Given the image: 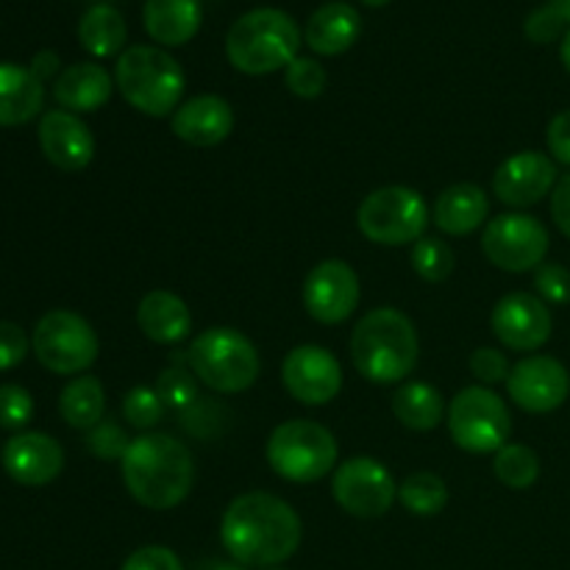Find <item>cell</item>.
Here are the masks:
<instances>
[{"mask_svg":"<svg viewBox=\"0 0 570 570\" xmlns=\"http://www.w3.org/2000/svg\"><path fill=\"white\" fill-rule=\"evenodd\" d=\"M560 59H562V65H566V70L570 72V26H568L566 37H562V45H560Z\"/></svg>","mask_w":570,"mask_h":570,"instance_id":"obj_48","label":"cell"},{"mask_svg":"<svg viewBox=\"0 0 570 570\" xmlns=\"http://www.w3.org/2000/svg\"><path fill=\"white\" fill-rule=\"evenodd\" d=\"M170 128L181 142L195 148H215L234 131V109L220 95H198L178 106Z\"/></svg>","mask_w":570,"mask_h":570,"instance_id":"obj_20","label":"cell"},{"mask_svg":"<svg viewBox=\"0 0 570 570\" xmlns=\"http://www.w3.org/2000/svg\"><path fill=\"white\" fill-rule=\"evenodd\" d=\"M37 360L59 376H78L98 360V334L70 309H53L42 315L31 337Z\"/></svg>","mask_w":570,"mask_h":570,"instance_id":"obj_10","label":"cell"},{"mask_svg":"<svg viewBox=\"0 0 570 570\" xmlns=\"http://www.w3.org/2000/svg\"><path fill=\"white\" fill-rule=\"evenodd\" d=\"M490 326L501 345L510 351H538L549 343L554 317L549 304L532 293H510L493 306Z\"/></svg>","mask_w":570,"mask_h":570,"instance_id":"obj_15","label":"cell"},{"mask_svg":"<svg viewBox=\"0 0 570 570\" xmlns=\"http://www.w3.org/2000/svg\"><path fill=\"white\" fill-rule=\"evenodd\" d=\"M362 6H371V9H382V6H387L390 0H360Z\"/></svg>","mask_w":570,"mask_h":570,"instance_id":"obj_49","label":"cell"},{"mask_svg":"<svg viewBox=\"0 0 570 570\" xmlns=\"http://www.w3.org/2000/svg\"><path fill=\"white\" fill-rule=\"evenodd\" d=\"M128 26L126 17L109 3H95L92 9L83 11L81 22H78V42L87 53L98 56V59H109L126 50Z\"/></svg>","mask_w":570,"mask_h":570,"instance_id":"obj_27","label":"cell"},{"mask_svg":"<svg viewBox=\"0 0 570 570\" xmlns=\"http://www.w3.org/2000/svg\"><path fill=\"white\" fill-rule=\"evenodd\" d=\"M362 33V17L345 0H332L312 11L304 28V42L317 56H343L356 45Z\"/></svg>","mask_w":570,"mask_h":570,"instance_id":"obj_21","label":"cell"},{"mask_svg":"<svg viewBox=\"0 0 570 570\" xmlns=\"http://www.w3.org/2000/svg\"><path fill=\"white\" fill-rule=\"evenodd\" d=\"M490 200L488 193L476 184H451L449 189L438 195L434 200L432 220L434 226L451 237H465L476 232L479 226L488 223Z\"/></svg>","mask_w":570,"mask_h":570,"instance_id":"obj_23","label":"cell"},{"mask_svg":"<svg viewBox=\"0 0 570 570\" xmlns=\"http://www.w3.org/2000/svg\"><path fill=\"white\" fill-rule=\"evenodd\" d=\"M195 570H243L239 568V562H217V560H206L200 562Z\"/></svg>","mask_w":570,"mask_h":570,"instance_id":"obj_46","label":"cell"},{"mask_svg":"<svg viewBox=\"0 0 570 570\" xmlns=\"http://www.w3.org/2000/svg\"><path fill=\"white\" fill-rule=\"evenodd\" d=\"M551 217H554L557 228L570 239V173L557 181L554 193H551Z\"/></svg>","mask_w":570,"mask_h":570,"instance_id":"obj_44","label":"cell"},{"mask_svg":"<svg viewBox=\"0 0 570 570\" xmlns=\"http://www.w3.org/2000/svg\"><path fill=\"white\" fill-rule=\"evenodd\" d=\"M142 22L154 42L178 48L200 31L204 9L200 0H145Z\"/></svg>","mask_w":570,"mask_h":570,"instance_id":"obj_25","label":"cell"},{"mask_svg":"<svg viewBox=\"0 0 570 570\" xmlns=\"http://www.w3.org/2000/svg\"><path fill=\"white\" fill-rule=\"evenodd\" d=\"M137 323L145 337L154 340V343L176 345L193 332V312L176 293L154 289L139 301Z\"/></svg>","mask_w":570,"mask_h":570,"instance_id":"obj_24","label":"cell"},{"mask_svg":"<svg viewBox=\"0 0 570 570\" xmlns=\"http://www.w3.org/2000/svg\"><path fill=\"white\" fill-rule=\"evenodd\" d=\"M33 417V399L26 387L20 384H3L0 387V429H17L28 426V421Z\"/></svg>","mask_w":570,"mask_h":570,"instance_id":"obj_36","label":"cell"},{"mask_svg":"<svg viewBox=\"0 0 570 570\" xmlns=\"http://www.w3.org/2000/svg\"><path fill=\"white\" fill-rule=\"evenodd\" d=\"M3 468L22 488H45L65 471V451L50 434L22 432L6 443Z\"/></svg>","mask_w":570,"mask_h":570,"instance_id":"obj_19","label":"cell"},{"mask_svg":"<svg viewBox=\"0 0 570 570\" xmlns=\"http://www.w3.org/2000/svg\"><path fill=\"white\" fill-rule=\"evenodd\" d=\"M356 223L360 232L376 245H415L429 226V209L423 195L415 189L382 187L362 200Z\"/></svg>","mask_w":570,"mask_h":570,"instance_id":"obj_9","label":"cell"},{"mask_svg":"<svg viewBox=\"0 0 570 570\" xmlns=\"http://www.w3.org/2000/svg\"><path fill=\"white\" fill-rule=\"evenodd\" d=\"M111 89H115V78L109 70L95 61H78L61 70L53 83L56 104L65 111H98L100 106L109 104Z\"/></svg>","mask_w":570,"mask_h":570,"instance_id":"obj_22","label":"cell"},{"mask_svg":"<svg viewBox=\"0 0 570 570\" xmlns=\"http://www.w3.org/2000/svg\"><path fill=\"white\" fill-rule=\"evenodd\" d=\"M282 382L295 401L306 406L332 404L343 390V367L321 345H298L282 365Z\"/></svg>","mask_w":570,"mask_h":570,"instance_id":"obj_14","label":"cell"},{"mask_svg":"<svg viewBox=\"0 0 570 570\" xmlns=\"http://www.w3.org/2000/svg\"><path fill=\"white\" fill-rule=\"evenodd\" d=\"M546 145H549L551 159L570 167V109L560 111V115L549 122V131H546Z\"/></svg>","mask_w":570,"mask_h":570,"instance_id":"obj_43","label":"cell"},{"mask_svg":"<svg viewBox=\"0 0 570 570\" xmlns=\"http://www.w3.org/2000/svg\"><path fill=\"white\" fill-rule=\"evenodd\" d=\"M187 362L200 384L223 395L248 390L259 379L262 362L256 345L243 332L212 326L193 340Z\"/></svg>","mask_w":570,"mask_h":570,"instance_id":"obj_6","label":"cell"},{"mask_svg":"<svg viewBox=\"0 0 570 570\" xmlns=\"http://www.w3.org/2000/svg\"><path fill=\"white\" fill-rule=\"evenodd\" d=\"M326 81H328L326 67H323L317 59H309V56H298V59L284 70V83H287L289 92L306 100L323 95Z\"/></svg>","mask_w":570,"mask_h":570,"instance_id":"obj_35","label":"cell"},{"mask_svg":"<svg viewBox=\"0 0 570 570\" xmlns=\"http://www.w3.org/2000/svg\"><path fill=\"white\" fill-rule=\"evenodd\" d=\"M156 393H159L161 404L167 410L187 412L195 401L200 399L198 382H195V373H189L187 367L170 365L161 371V376L156 379Z\"/></svg>","mask_w":570,"mask_h":570,"instance_id":"obj_33","label":"cell"},{"mask_svg":"<svg viewBox=\"0 0 570 570\" xmlns=\"http://www.w3.org/2000/svg\"><path fill=\"white\" fill-rule=\"evenodd\" d=\"M399 499L412 515H421V518H432L440 515L449 504V488H445L443 479L438 473H412L406 476L404 482L399 484Z\"/></svg>","mask_w":570,"mask_h":570,"instance_id":"obj_30","label":"cell"},{"mask_svg":"<svg viewBox=\"0 0 570 570\" xmlns=\"http://www.w3.org/2000/svg\"><path fill=\"white\" fill-rule=\"evenodd\" d=\"M482 250L499 271H538L549 254V228L538 217L521 212L499 215L484 228Z\"/></svg>","mask_w":570,"mask_h":570,"instance_id":"obj_11","label":"cell"},{"mask_svg":"<svg viewBox=\"0 0 570 570\" xmlns=\"http://www.w3.org/2000/svg\"><path fill=\"white\" fill-rule=\"evenodd\" d=\"M39 148L45 159L65 173H78L95 159V137L87 122L65 109L45 111L39 120Z\"/></svg>","mask_w":570,"mask_h":570,"instance_id":"obj_18","label":"cell"},{"mask_svg":"<svg viewBox=\"0 0 570 570\" xmlns=\"http://www.w3.org/2000/svg\"><path fill=\"white\" fill-rule=\"evenodd\" d=\"M165 410L167 406L161 404L156 387H134L122 399V417H126L128 426L139 429V432H148L156 423H161Z\"/></svg>","mask_w":570,"mask_h":570,"instance_id":"obj_34","label":"cell"},{"mask_svg":"<svg viewBox=\"0 0 570 570\" xmlns=\"http://www.w3.org/2000/svg\"><path fill=\"white\" fill-rule=\"evenodd\" d=\"M267 465L295 484L321 482L337 468V440L315 421H287L267 440Z\"/></svg>","mask_w":570,"mask_h":570,"instance_id":"obj_7","label":"cell"},{"mask_svg":"<svg viewBox=\"0 0 570 570\" xmlns=\"http://www.w3.org/2000/svg\"><path fill=\"white\" fill-rule=\"evenodd\" d=\"M412 271L429 284H440L454 273V250L438 237H421L412 245Z\"/></svg>","mask_w":570,"mask_h":570,"instance_id":"obj_32","label":"cell"},{"mask_svg":"<svg viewBox=\"0 0 570 570\" xmlns=\"http://www.w3.org/2000/svg\"><path fill=\"white\" fill-rule=\"evenodd\" d=\"M59 412L61 417H65L67 426L81 429V432L95 429L104 421L106 412L104 384L95 376H76L65 390H61Z\"/></svg>","mask_w":570,"mask_h":570,"instance_id":"obj_29","label":"cell"},{"mask_svg":"<svg viewBox=\"0 0 570 570\" xmlns=\"http://www.w3.org/2000/svg\"><path fill=\"white\" fill-rule=\"evenodd\" d=\"M301 42L304 33L287 11L254 9L228 28L226 56L234 70L245 76H267L287 70L298 59Z\"/></svg>","mask_w":570,"mask_h":570,"instance_id":"obj_4","label":"cell"},{"mask_svg":"<svg viewBox=\"0 0 570 570\" xmlns=\"http://www.w3.org/2000/svg\"><path fill=\"white\" fill-rule=\"evenodd\" d=\"M360 304V276L343 259H323L304 282V306L323 326L348 321Z\"/></svg>","mask_w":570,"mask_h":570,"instance_id":"obj_13","label":"cell"},{"mask_svg":"<svg viewBox=\"0 0 570 570\" xmlns=\"http://www.w3.org/2000/svg\"><path fill=\"white\" fill-rule=\"evenodd\" d=\"M510 362L499 348H476L471 354V373L484 384H501L510 379Z\"/></svg>","mask_w":570,"mask_h":570,"instance_id":"obj_40","label":"cell"},{"mask_svg":"<svg viewBox=\"0 0 570 570\" xmlns=\"http://www.w3.org/2000/svg\"><path fill=\"white\" fill-rule=\"evenodd\" d=\"M393 412L401 426L412 432H432L443 423V395L426 382H406L393 395Z\"/></svg>","mask_w":570,"mask_h":570,"instance_id":"obj_28","label":"cell"},{"mask_svg":"<svg viewBox=\"0 0 570 570\" xmlns=\"http://www.w3.org/2000/svg\"><path fill=\"white\" fill-rule=\"evenodd\" d=\"M115 83L137 111L148 117H167L176 115L187 78L167 50L154 45H131L117 59Z\"/></svg>","mask_w":570,"mask_h":570,"instance_id":"obj_5","label":"cell"},{"mask_svg":"<svg viewBox=\"0 0 570 570\" xmlns=\"http://www.w3.org/2000/svg\"><path fill=\"white\" fill-rule=\"evenodd\" d=\"M31 72L45 83L50 76H56V72H59V56H56L53 50H42V53L33 56Z\"/></svg>","mask_w":570,"mask_h":570,"instance_id":"obj_45","label":"cell"},{"mask_svg":"<svg viewBox=\"0 0 570 570\" xmlns=\"http://www.w3.org/2000/svg\"><path fill=\"white\" fill-rule=\"evenodd\" d=\"M493 471L501 484L512 490H529L540 476V456L529 445L507 443L504 449L495 451Z\"/></svg>","mask_w":570,"mask_h":570,"instance_id":"obj_31","label":"cell"},{"mask_svg":"<svg viewBox=\"0 0 570 570\" xmlns=\"http://www.w3.org/2000/svg\"><path fill=\"white\" fill-rule=\"evenodd\" d=\"M549 6L570 26V0H549Z\"/></svg>","mask_w":570,"mask_h":570,"instance_id":"obj_47","label":"cell"},{"mask_svg":"<svg viewBox=\"0 0 570 570\" xmlns=\"http://www.w3.org/2000/svg\"><path fill=\"white\" fill-rule=\"evenodd\" d=\"M128 495L145 510H173L195 484V460L184 443L161 432H145L131 440L120 460Z\"/></svg>","mask_w":570,"mask_h":570,"instance_id":"obj_2","label":"cell"},{"mask_svg":"<svg viewBox=\"0 0 570 570\" xmlns=\"http://www.w3.org/2000/svg\"><path fill=\"white\" fill-rule=\"evenodd\" d=\"M45 83L31 67L0 61V126H22L42 111Z\"/></svg>","mask_w":570,"mask_h":570,"instance_id":"obj_26","label":"cell"},{"mask_svg":"<svg viewBox=\"0 0 570 570\" xmlns=\"http://www.w3.org/2000/svg\"><path fill=\"white\" fill-rule=\"evenodd\" d=\"M510 399L532 415L560 410L570 395V373L554 356L534 354L518 362L507 379Z\"/></svg>","mask_w":570,"mask_h":570,"instance_id":"obj_16","label":"cell"},{"mask_svg":"<svg viewBox=\"0 0 570 570\" xmlns=\"http://www.w3.org/2000/svg\"><path fill=\"white\" fill-rule=\"evenodd\" d=\"M560 173L557 161L540 150H521L499 165L493 176V193L507 206H534L546 195L554 193Z\"/></svg>","mask_w":570,"mask_h":570,"instance_id":"obj_17","label":"cell"},{"mask_svg":"<svg viewBox=\"0 0 570 570\" xmlns=\"http://www.w3.org/2000/svg\"><path fill=\"white\" fill-rule=\"evenodd\" d=\"M566 26L568 22L562 20V17L557 14L549 3H546L527 17V22H523V33H527L529 42L549 45V42H554V39L566 37V31H568Z\"/></svg>","mask_w":570,"mask_h":570,"instance_id":"obj_39","label":"cell"},{"mask_svg":"<svg viewBox=\"0 0 570 570\" xmlns=\"http://www.w3.org/2000/svg\"><path fill=\"white\" fill-rule=\"evenodd\" d=\"M301 518L273 493H245L228 504L220 523L223 549L248 568H273L298 551Z\"/></svg>","mask_w":570,"mask_h":570,"instance_id":"obj_1","label":"cell"},{"mask_svg":"<svg viewBox=\"0 0 570 570\" xmlns=\"http://www.w3.org/2000/svg\"><path fill=\"white\" fill-rule=\"evenodd\" d=\"M421 343L404 312L393 306L367 312L351 334V360L360 376L373 384H399L415 371Z\"/></svg>","mask_w":570,"mask_h":570,"instance_id":"obj_3","label":"cell"},{"mask_svg":"<svg viewBox=\"0 0 570 570\" xmlns=\"http://www.w3.org/2000/svg\"><path fill=\"white\" fill-rule=\"evenodd\" d=\"M332 495L348 515L382 518L399 499L393 473L371 456H354L334 468Z\"/></svg>","mask_w":570,"mask_h":570,"instance_id":"obj_12","label":"cell"},{"mask_svg":"<svg viewBox=\"0 0 570 570\" xmlns=\"http://www.w3.org/2000/svg\"><path fill=\"white\" fill-rule=\"evenodd\" d=\"M131 440L126 438L117 423L111 421H100L98 426L89 429V438H87V449L92 451L98 460H122V454L128 451Z\"/></svg>","mask_w":570,"mask_h":570,"instance_id":"obj_38","label":"cell"},{"mask_svg":"<svg viewBox=\"0 0 570 570\" xmlns=\"http://www.w3.org/2000/svg\"><path fill=\"white\" fill-rule=\"evenodd\" d=\"M31 340L22 332V326L9 321H0V371H11L28 356Z\"/></svg>","mask_w":570,"mask_h":570,"instance_id":"obj_41","label":"cell"},{"mask_svg":"<svg viewBox=\"0 0 570 570\" xmlns=\"http://www.w3.org/2000/svg\"><path fill=\"white\" fill-rule=\"evenodd\" d=\"M451 440L468 454H495L510 443L512 415L488 387H465L449 404Z\"/></svg>","mask_w":570,"mask_h":570,"instance_id":"obj_8","label":"cell"},{"mask_svg":"<svg viewBox=\"0 0 570 570\" xmlns=\"http://www.w3.org/2000/svg\"><path fill=\"white\" fill-rule=\"evenodd\" d=\"M120 570H184V566L176 551L165 546H142L122 562Z\"/></svg>","mask_w":570,"mask_h":570,"instance_id":"obj_42","label":"cell"},{"mask_svg":"<svg viewBox=\"0 0 570 570\" xmlns=\"http://www.w3.org/2000/svg\"><path fill=\"white\" fill-rule=\"evenodd\" d=\"M534 289H538V298H543L546 304H570V271L557 265V262H543L534 271Z\"/></svg>","mask_w":570,"mask_h":570,"instance_id":"obj_37","label":"cell"}]
</instances>
